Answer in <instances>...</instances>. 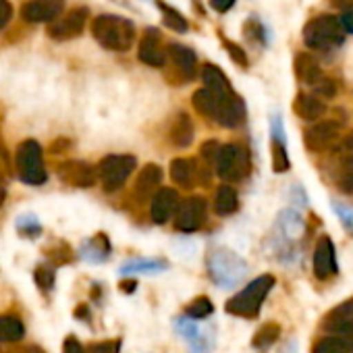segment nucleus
<instances>
[{"mask_svg": "<svg viewBox=\"0 0 353 353\" xmlns=\"http://www.w3.org/2000/svg\"><path fill=\"white\" fill-rule=\"evenodd\" d=\"M192 102H194V108L202 117H206L227 129L239 127L245 121V104L235 92L223 96V94H214V92L202 88L194 94Z\"/></svg>", "mask_w": 353, "mask_h": 353, "instance_id": "1", "label": "nucleus"}, {"mask_svg": "<svg viewBox=\"0 0 353 353\" xmlns=\"http://www.w3.org/2000/svg\"><path fill=\"white\" fill-rule=\"evenodd\" d=\"M96 42L112 52H127L135 44V23L121 15H100L92 23Z\"/></svg>", "mask_w": 353, "mask_h": 353, "instance_id": "2", "label": "nucleus"}, {"mask_svg": "<svg viewBox=\"0 0 353 353\" xmlns=\"http://www.w3.org/2000/svg\"><path fill=\"white\" fill-rule=\"evenodd\" d=\"M274 276L272 274H262L254 279L245 289H241L235 297H231L225 305V310L233 316L239 318H256L264 305V299L274 287Z\"/></svg>", "mask_w": 353, "mask_h": 353, "instance_id": "3", "label": "nucleus"}, {"mask_svg": "<svg viewBox=\"0 0 353 353\" xmlns=\"http://www.w3.org/2000/svg\"><path fill=\"white\" fill-rule=\"evenodd\" d=\"M206 266H208L210 279L225 289L239 285L248 274V262L227 248L212 250L208 254Z\"/></svg>", "mask_w": 353, "mask_h": 353, "instance_id": "4", "label": "nucleus"}, {"mask_svg": "<svg viewBox=\"0 0 353 353\" xmlns=\"http://www.w3.org/2000/svg\"><path fill=\"white\" fill-rule=\"evenodd\" d=\"M303 42L312 50L330 52L345 42V32L334 15H318L303 28Z\"/></svg>", "mask_w": 353, "mask_h": 353, "instance_id": "5", "label": "nucleus"}, {"mask_svg": "<svg viewBox=\"0 0 353 353\" xmlns=\"http://www.w3.org/2000/svg\"><path fill=\"white\" fill-rule=\"evenodd\" d=\"M15 168H17L19 179L28 185H44L48 181L44 154L36 139H26L19 143L17 154H15Z\"/></svg>", "mask_w": 353, "mask_h": 353, "instance_id": "6", "label": "nucleus"}, {"mask_svg": "<svg viewBox=\"0 0 353 353\" xmlns=\"http://www.w3.org/2000/svg\"><path fill=\"white\" fill-rule=\"evenodd\" d=\"M214 168L219 172V176L227 183H239L252 170V160H250V152L239 145V143H227L221 145L219 156L214 160Z\"/></svg>", "mask_w": 353, "mask_h": 353, "instance_id": "7", "label": "nucleus"}, {"mask_svg": "<svg viewBox=\"0 0 353 353\" xmlns=\"http://www.w3.org/2000/svg\"><path fill=\"white\" fill-rule=\"evenodd\" d=\"M135 166H137L135 156H131V154H110V156H104L100 160L96 176L102 183V190L112 194V192H119L127 183V179L135 170Z\"/></svg>", "mask_w": 353, "mask_h": 353, "instance_id": "8", "label": "nucleus"}, {"mask_svg": "<svg viewBox=\"0 0 353 353\" xmlns=\"http://www.w3.org/2000/svg\"><path fill=\"white\" fill-rule=\"evenodd\" d=\"M206 225V200L204 198H188L179 204L174 212V229L181 233H196Z\"/></svg>", "mask_w": 353, "mask_h": 353, "instance_id": "9", "label": "nucleus"}, {"mask_svg": "<svg viewBox=\"0 0 353 353\" xmlns=\"http://www.w3.org/2000/svg\"><path fill=\"white\" fill-rule=\"evenodd\" d=\"M85 21H88V9H83V7L71 9L65 17H61L57 23H52L48 28V36L59 42L79 38L85 30Z\"/></svg>", "mask_w": 353, "mask_h": 353, "instance_id": "10", "label": "nucleus"}, {"mask_svg": "<svg viewBox=\"0 0 353 353\" xmlns=\"http://www.w3.org/2000/svg\"><path fill=\"white\" fill-rule=\"evenodd\" d=\"M341 135L339 121H320L303 131V143L310 152H324L328 150Z\"/></svg>", "mask_w": 353, "mask_h": 353, "instance_id": "11", "label": "nucleus"}, {"mask_svg": "<svg viewBox=\"0 0 353 353\" xmlns=\"http://www.w3.org/2000/svg\"><path fill=\"white\" fill-rule=\"evenodd\" d=\"M166 63H170L172 71L181 77V81H190L196 77V67H198L196 52L183 44L176 42L166 44Z\"/></svg>", "mask_w": 353, "mask_h": 353, "instance_id": "12", "label": "nucleus"}, {"mask_svg": "<svg viewBox=\"0 0 353 353\" xmlns=\"http://www.w3.org/2000/svg\"><path fill=\"white\" fill-rule=\"evenodd\" d=\"M176 332L181 334L183 341H188V345L192 347V353H210L214 347V336L210 330H202L194 320L190 318H179L176 320Z\"/></svg>", "mask_w": 353, "mask_h": 353, "instance_id": "13", "label": "nucleus"}, {"mask_svg": "<svg viewBox=\"0 0 353 353\" xmlns=\"http://www.w3.org/2000/svg\"><path fill=\"white\" fill-rule=\"evenodd\" d=\"M336 272H339V264H336L334 243L330 237L322 235L316 243V250H314V274L320 281H328Z\"/></svg>", "mask_w": 353, "mask_h": 353, "instance_id": "14", "label": "nucleus"}, {"mask_svg": "<svg viewBox=\"0 0 353 353\" xmlns=\"http://www.w3.org/2000/svg\"><path fill=\"white\" fill-rule=\"evenodd\" d=\"M59 176L65 185H73V188H92L98 179L96 168L83 160H69L61 164Z\"/></svg>", "mask_w": 353, "mask_h": 353, "instance_id": "15", "label": "nucleus"}, {"mask_svg": "<svg viewBox=\"0 0 353 353\" xmlns=\"http://www.w3.org/2000/svg\"><path fill=\"white\" fill-rule=\"evenodd\" d=\"M65 11V0H28L21 7V17L28 23L54 21Z\"/></svg>", "mask_w": 353, "mask_h": 353, "instance_id": "16", "label": "nucleus"}, {"mask_svg": "<svg viewBox=\"0 0 353 353\" xmlns=\"http://www.w3.org/2000/svg\"><path fill=\"white\" fill-rule=\"evenodd\" d=\"M137 57L143 65L150 67H164L166 65V46L162 44V36L158 30H145L143 38L139 40Z\"/></svg>", "mask_w": 353, "mask_h": 353, "instance_id": "17", "label": "nucleus"}, {"mask_svg": "<svg viewBox=\"0 0 353 353\" xmlns=\"http://www.w3.org/2000/svg\"><path fill=\"white\" fill-rule=\"evenodd\" d=\"M160 183H162V168L158 164H145L137 179H135V188H133V198L139 202V204H145L154 198V194L160 190Z\"/></svg>", "mask_w": 353, "mask_h": 353, "instance_id": "18", "label": "nucleus"}, {"mask_svg": "<svg viewBox=\"0 0 353 353\" xmlns=\"http://www.w3.org/2000/svg\"><path fill=\"white\" fill-rule=\"evenodd\" d=\"M150 216L156 225H164L168 219H172V214L179 208L181 200H179V194L170 188H160L154 198L150 200Z\"/></svg>", "mask_w": 353, "mask_h": 353, "instance_id": "19", "label": "nucleus"}, {"mask_svg": "<svg viewBox=\"0 0 353 353\" xmlns=\"http://www.w3.org/2000/svg\"><path fill=\"white\" fill-rule=\"evenodd\" d=\"M324 328L330 334H351L353 332V297L334 305L326 314Z\"/></svg>", "mask_w": 353, "mask_h": 353, "instance_id": "20", "label": "nucleus"}, {"mask_svg": "<svg viewBox=\"0 0 353 353\" xmlns=\"http://www.w3.org/2000/svg\"><path fill=\"white\" fill-rule=\"evenodd\" d=\"M200 174L202 172L194 158H174L170 162V179L181 188H196Z\"/></svg>", "mask_w": 353, "mask_h": 353, "instance_id": "21", "label": "nucleus"}, {"mask_svg": "<svg viewBox=\"0 0 353 353\" xmlns=\"http://www.w3.org/2000/svg\"><path fill=\"white\" fill-rule=\"evenodd\" d=\"M293 69H295V75L301 83L314 88L322 77V69L318 65V61L310 54V52H297L295 54V61H293Z\"/></svg>", "mask_w": 353, "mask_h": 353, "instance_id": "22", "label": "nucleus"}, {"mask_svg": "<svg viewBox=\"0 0 353 353\" xmlns=\"http://www.w3.org/2000/svg\"><path fill=\"white\" fill-rule=\"evenodd\" d=\"M194 135H196V129H194V123H192L190 114L179 112L174 117V121L170 123V129H168L170 143L176 145V148H188L194 141Z\"/></svg>", "mask_w": 353, "mask_h": 353, "instance_id": "23", "label": "nucleus"}, {"mask_svg": "<svg viewBox=\"0 0 353 353\" xmlns=\"http://www.w3.org/2000/svg\"><path fill=\"white\" fill-rule=\"evenodd\" d=\"M293 110H295V114H297L299 119L312 123V121L322 119V114L326 112V106H324V102H322L320 98H316L314 94L301 92V94H297V98H295V102H293Z\"/></svg>", "mask_w": 353, "mask_h": 353, "instance_id": "24", "label": "nucleus"}, {"mask_svg": "<svg viewBox=\"0 0 353 353\" xmlns=\"http://www.w3.org/2000/svg\"><path fill=\"white\" fill-rule=\"evenodd\" d=\"M276 233L285 241L299 239V235L303 233V219H301V214L297 210H293V208L283 210L279 214V219H276Z\"/></svg>", "mask_w": 353, "mask_h": 353, "instance_id": "25", "label": "nucleus"}, {"mask_svg": "<svg viewBox=\"0 0 353 353\" xmlns=\"http://www.w3.org/2000/svg\"><path fill=\"white\" fill-rule=\"evenodd\" d=\"M110 241L104 233L88 239L83 245H81V258L88 260V262H94V264H100V262H106L110 258Z\"/></svg>", "mask_w": 353, "mask_h": 353, "instance_id": "26", "label": "nucleus"}, {"mask_svg": "<svg viewBox=\"0 0 353 353\" xmlns=\"http://www.w3.org/2000/svg\"><path fill=\"white\" fill-rule=\"evenodd\" d=\"M312 353H353V332L351 334H326L316 341Z\"/></svg>", "mask_w": 353, "mask_h": 353, "instance_id": "27", "label": "nucleus"}, {"mask_svg": "<svg viewBox=\"0 0 353 353\" xmlns=\"http://www.w3.org/2000/svg\"><path fill=\"white\" fill-rule=\"evenodd\" d=\"M202 81L204 88L214 92V94H233V88L227 79V75L216 67V65H204L202 67Z\"/></svg>", "mask_w": 353, "mask_h": 353, "instance_id": "28", "label": "nucleus"}, {"mask_svg": "<svg viewBox=\"0 0 353 353\" xmlns=\"http://www.w3.org/2000/svg\"><path fill=\"white\" fill-rule=\"evenodd\" d=\"M166 268H168L166 260H160V258H139V260L125 262L121 266V274H158V272H164Z\"/></svg>", "mask_w": 353, "mask_h": 353, "instance_id": "29", "label": "nucleus"}, {"mask_svg": "<svg viewBox=\"0 0 353 353\" xmlns=\"http://www.w3.org/2000/svg\"><path fill=\"white\" fill-rule=\"evenodd\" d=\"M239 208V196L231 185H221L216 196H214V210L221 216H229L233 212H237Z\"/></svg>", "mask_w": 353, "mask_h": 353, "instance_id": "30", "label": "nucleus"}, {"mask_svg": "<svg viewBox=\"0 0 353 353\" xmlns=\"http://www.w3.org/2000/svg\"><path fill=\"white\" fill-rule=\"evenodd\" d=\"M26 334V326L17 316H0V343H17Z\"/></svg>", "mask_w": 353, "mask_h": 353, "instance_id": "31", "label": "nucleus"}, {"mask_svg": "<svg viewBox=\"0 0 353 353\" xmlns=\"http://www.w3.org/2000/svg\"><path fill=\"white\" fill-rule=\"evenodd\" d=\"M156 7L160 9V13H162V19H164V26L168 28V30H172V32H179V34H185L188 30H190V23H188V19L176 11V9H172L170 5H166V3H162V0H156Z\"/></svg>", "mask_w": 353, "mask_h": 353, "instance_id": "32", "label": "nucleus"}, {"mask_svg": "<svg viewBox=\"0 0 353 353\" xmlns=\"http://www.w3.org/2000/svg\"><path fill=\"white\" fill-rule=\"evenodd\" d=\"M279 336H281V326H279L276 322H266V324L256 332L252 345H254V349H258V351H266V349H270V347L276 343Z\"/></svg>", "mask_w": 353, "mask_h": 353, "instance_id": "33", "label": "nucleus"}, {"mask_svg": "<svg viewBox=\"0 0 353 353\" xmlns=\"http://www.w3.org/2000/svg\"><path fill=\"white\" fill-rule=\"evenodd\" d=\"M336 185L343 194H353V154H347L341 160Z\"/></svg>", "mask_w": 353, "mask_h": 353, "instance_id": "34", "label": "nucleus"}, {"mask_svg": "<svg viewBox=\"0 0 353 353\" xmlns=\"http://www.w3.org/2000/svg\"><path fill=\"white\" fill-rule=\"evenodd\" d=\"M212 312H214V305H212V301H210L208 297H198V299H194V301L185 307V316H188L190 320H194V322L212 316Z\"/></svg>", "mask_w": 353, "mask_h": 353, "instance_id": "35", "label": "nucleus"}, {"mask_svg": "<svg viewBox=\"0 0 353 353\" xmlns=\"http://www.w3.org/2000/svg\"><path fill=\"white\" fill-rule=\"evenodd\" d=\"M291 168L289 156H287V143L272 139V170L274 172H287Z\"/></svg>", "mask_w": 353, "mask_h": 353, "instance_id": "36", "label": "nucleus"}, {"mask_svg": "<svg viewBox=\"0 0 353 353\" xmlns=\"http://www.w3.org/2000/svg\"><path fill=\"white\" fill-rule=\"evenodd\" d=\"M17 231H19L23 237L34 239V237H38V235L42 233V225H40L38 216H34V214H23V216L17 219Z\"/></svg>", "mask_w": 353, "mask_h": 353, "instance_id": "37", "label": "nucleus"}, {"mask_svg": "<svg viewBox=\"0 0 353 353\" xmlns=\"http://www.w3.org/2000/svg\"><path fill=\"white\" fill-rule=\"evenodd\" d=\"M54 276H57V270H54V264H40L36 270H34V279H36V285L42 289V291H50L54 287Z\"/></svg>", "mask_w": 353, "mask_h": 353, "instance_id": "38", "label": "nucleus"}, {"mask_svg": "<svg viewBox=\"0 0 353 353\" xmlns=\"http://www.w3.org/2000/svg\"><path fill=\"white\" fill-rule=\"evenodd\" d=\"M312 94H314L316 98H320V100H330V98L336 96V83H334L330 77L324 75V77L312 88Z\"/></svg>", "mask_w": 353, "mask_h": 353, "instance_id": "39", "label": "nucleus"}, {"mask_svg": "<svg viewBox=\"0 0 353 353\" xmlns=\"http://www.w3.org/2000/svg\"><path fill=\"white\" fill-rule=\"evenodd\" d=\"M225 48H227V52H229V57L239 65V67H248L250 63H248V54L243 52V48L241 46H237V44H233V42H229V40H225Z\"/></svg>", "mask_w": 353, "mask_h": 353, "instance_id": "40", "label": "nucleus"}, {"mask_svg": "<svg viewBox=\"0 0 353 353\" xmlns=\"http://www.w3.org/2000/svg\"><path fill=\"white\" fill-rule=\"evenodd\" d=\"M90 353H121V341H102L90 345Z\"/></svg>", "mask_w": 353, "mask_h": 353, "instance_id": "41", "label": "nucleus"}, {"mask_svg": "<svg viewBox=\"0 0 353 353\" xmlns=\"http://www.w3.org/2000/svg\"><path fill=\"white\" fill-rule=\"evenodd\" d=\"M219 150H221V143L216 139H208V141L202 143V150L200 152H202V158L206 162H214L216 156H219Z\"/></svg>", "mask_w": 353, "mask_h": 353, "instance_id": "42", "label": "nucleus"}, {"mask_svg": "<svg viewBox=\"0 0 353 353\" xmlns=\"http://www.w3.org/2000/svg\"><path fill=\"white\" fill-rule=\"evenodd\" d=\"M13 17V5L9 0H0V30H3Z\"/></svg>", "mask_w": 353, "mask_h": 353, "instance_id": "43", "label": "nucleus"}, {"mask_svg": "<svg viewBox=\"0 0 353 353\" xmlns=\"http://www.w3.org/2000/svg\"><path fill=\"white\" fill-rule=\"evenodd\" d=\"M332 208H334V212L341 216V223L351 231V229H353V212H351L349 208H345V206H339V204H332Z\"/></svg>", "mask_w": 353, "mask_h": 353, "instance_id": "44", "label": "nucleus"}, {"mask_svg": "<svg viewBox=\"0 0 353 353\" xmlns=\"http://www.w3.org/2000/svg\"><path fill=\"white\" fill-rule=\"evenodd\" d=\"M63 351H65V353H85L83 345H81L75 336H67V339H65Z\"/></svg>", "mask_w": 353, "mask_h": 353, "instance_id": "45", "label": "nucleus"}, {"mask_svg": "<svg viewBox=\"0 0 353 353\" xmlns=\"http://www.w3.org/2000/svg\"><path fill=\"white\" fill-rule=\"evenodd\" d=\"M0 353H44V349H40L36 345H19V347H7Z\"/></svg>", "mask_w": 353, "mask_h": 353, "instance_id": "46", "label": "nucleus"}, {"mask_svg": "<svg viewBox=\"0 0 353 353\" xmlns=\"http://www.w3.org/2000/svg\"><path fill=\"white\" fill-rule=\"evenodd\" d=\"M339 23H341V28H343L345 34H353V9L345 11V13L341 15Z\"/></svg>", "mask_w": 353, "mask_h": 353, "instance_id": "47", "label": "nucleus"}, {"mask_svg": "<svg viewBox=\"0 0 353 353\" xmlns=\"http://www.w3.org/2000/svg\"><path fill=\"white\" fill-rule=\"evenodd\" d=\"M210 5H212V9H214V11H219V13H227V11L235 5V0H210Z\"/></svg>", "mask_w": 353, "mask_h": 353, "instance_id": "48", "label": "nucleus"}, {"mask_svg": "<svg viewBox=\"0 0 353 353\" xmlns=\"http://www.w3.org/2000/svg\"><path fill=\"white\" fill-rule=\"evenodd\" d=\"M341 150H343V152H347V154H353V129L343 137V141H341Z\"/></svg>", "mask_w": 353, "mask_h": 353, "instance_id": "49", "label": "nucleus"}, {"mask_svg": "<svg viewBox=\"0 0 353 353\" xmlns=\"http://www.w3.org/2000/svg\"><path fill=\"white\" fill-rule=\"evenodd\" d=\"M330 5L334 9H343V11H349V7L353 5V0H330Z\"/></svg>", "mask_w": 353, "mask_h": 353, "instance_id": "50", "label": "nucleus"}, {"mask_svg": "<svg viewBox=\"0 0 353 353\" xmlns=\"http://www.w3.org/2000/svg\"><path fill=\"white\" fill-rule=\"evenodd\" d=\"M279 353H297V343L291 339V341H287L283 347H281V351Z\"/></svg>", "mask_w": 353, "mask_h": 353, "instance_id": "51", "label": "nucleus"}, {"mask_svg": "<svg viewBox=\"0 0 353 353\" xmlns=\"http://www.w3.org/2000/svg\"><path fill=\"white\" fill-rule=\"evenodd\" d=\"M5 198H7V190H5V183H3V179H0V206L5 204Z\"/></svg>", "mask_w": 353, "mask_h": 353, "instance_id": "52", "label": "nucleus"}, {"mask_svg": "<svg viewBox=\"0 0 353 353\" xmlns=\"http://www.w3.org/2000/svg\"><path fill=\"white\" fill-rule=\"evenodd\" d=\"M133 289H135V283H133V281H125V283H123V291L129 293V291H133Z\"/></svg>", "mask_w": 353, "mask_h": 353, "instance_id": "53", "label": "nucleus"}]
</instances>
